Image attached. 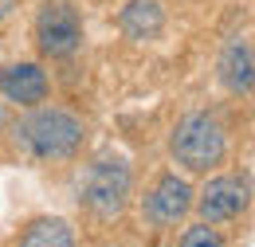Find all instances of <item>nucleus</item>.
Segmentation results:
<instances>
[{"label":"nucleus","instance_id":"1","mask_svg":"<svg viewBox=\"0 0 255 247\" xmlns=\"http://www.w3.org/2000/svg\"><path fill=\"white\" fill-rule=\"evenodd\" d=\"M83 137H87L83 118L63 110V106H39L12 125L16 149L35 157V161H67V157L79 153Z\"/></svg>","mask_w":255,"mask_h":247},{"label":"nucleus","instance_id":"2","mask_svg":"<svg viewBox=\"0 0 255 247\" xmlns=\"http://www.w3.org/2000/svg\"><path fill=\"white\" fill-rule=\"evenodd\" d=\"M129 192H133V173H129V161L118 153H98L87 173H83V185H79V200L95 212L98 220H114L126 212Z\"/></svg>","mask_w":255,"mask_h":247},{"label":"nucleus","instance_id":"3","mask_svg":"<svg viewBox=\"0 0 255 247\" xmlns=\"http://www.w3.org/2000/svg\"><path fill=\"white\" fill-rule=\"evenodd\" d=\"M224 149H228V137H224V125L216 114L208 110H192L185 114L173 137H169V153L177 157V165H185L189 173H208L224 161Z\"/></svg>","mask_w":255,"mask_h":247},{"label":"nucleus","instance_id":"4","mask_svg":"<svg viewBox=\"0 0 255 247\" xmlns=\"http://www.w3.org/2000/svg\"><path fill=\"white\" fill-rule=\"evenodd\" d=\"M35 39H39V51L51 55V59L75 55L79 43H83V16H79V8L67 4V0L43 4L39 20H35Z\"/></svg>","mask_w":255,"mask_h":247},{"label":"nucleus","instance_id":"5","mask_svg":"<svg viewBox=\"0 0 255 247\" xmlns=\"http://www.w3.org/2000/svg\"><path fill=\"white\" fill-rule=\"evenodd\" d=\"M248 200H252V188L244 177H212L196 196V212L204 224H224V220L240 216L248 208Z\"/></svg>","mask_w":255,"mask_h":247},{"label":"nucleus","instance_id":"6","mask_svg":"<svg viewBox=\"0 0 255 247\" xmlns=\"http://www.w3.org/2000/svg\"><path fill=\"white\" fill-rule=\"evenodd\" d=\"M189 208H192V188L177 173L157 177V185L145 192V220L153 228H173L177 220L189 216Z\"/></svg>","mask_w":255,"mask_h":247},{"label":"nucleus","instance_id":"7","mask_svg":"<svg viewBox=\"0 0 255 247\" xmlns=\"http://www.w3.org/2000/svg\"><path fill=\"white\" fill-rule=\"evenodd\" d=\"M0 94L20 106H39L47 98V75L35 63H12L0 67Z\"/></svg>","mask_w":255,"mask_h":247},{"label":"nucleus","instance_id":"8","mask_svg":"<svg viewBox=\"0 0 255 247\" xmlns=\"http://www.w3.org/2000/svg\"><path fill=\"white\" fill-rule=\"evenodd\" d=\"M216 71H220V83H224L232 94H252V83H255V55H252V43H248L244 35L228 39V43H224V51H220Z\"/></svg>","mask_w":255,"mask_h":247},{"label":"nucleus","instance_id":"9","mask_svg":"<svg viewBox=\"0 0 255 247\" xmlns=\"http://www.w3.org/2000/svg\"><path fill=\"white\" fill-rule=\"evenodd\" d=\"M118 24L129 39H153L165 28V8H161V0H129L118 16Z\"/></svg>","mask_w":255,"mask_h":247},{"label":"nucleus","instance_id":"10","mask_svg":"<svg viewBox=\"0 0 255 247\" xmlns=\"http://www.w3.org/2000/svg\"><path fill=\"white\" fill-rule=\"evenodd\" d=\"M20 247H75V228L63 216H39L24 228Z\"/></svg>","mask_w":255,"mask_h":247},{"label":"nucleus","instance_id":"11","mask_svg":"<svg viewBox=\"0 0 255 247\" xmlns=\"http://www.w3.org/2000/svg\"><path fill=\"white\" fill-rule=\"evenodd\" d=\"M181 247H224L220 232L212 228V224H192V228H185V236H181Z\"/></svg>","mask_w":255,"mask_h":247},{"label":"nucleus","instance_id":"12","mask_svg":"<svg viewBox=\"0 0 255 247\" xmlns=\"http://www.w3.org/2000/svg\"><path fill=\"white\" fill-rule=\"evenodd\" d=\"M12 12H16V0H0V24H4Z\"/></svg>","mask_w":255,"mask_h":247},{"label":"nucleus","instance_id":"13","mask_svg":"<svg viewBox=\"0 0 255 247\" xmlns=\"http://www.w3.org/2000/svg\"><path fill=\"white\" fill-rule=\"evenodd\" d=\"M0 118H4V114H0Z\"/></svg>","mask_w":255,"mask_h":247}]
</instances>
